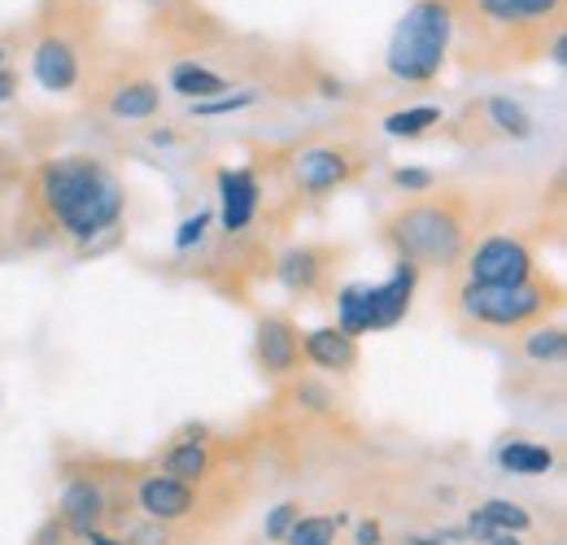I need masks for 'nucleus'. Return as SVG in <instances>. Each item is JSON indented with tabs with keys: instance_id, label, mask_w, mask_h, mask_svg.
<instances>
[{
	"instance_id": "10",
	"label": "nucleus",
	"mask_w": 567,
	"mask_h": 545,
	"mask_svg": "<svg viewBox=\"0 0 567 545\" xmlns=\"http://www.w3.org/2000/svg\"><path fill=\"white\" fill-rule=\"evenodd\" d=\"M58 520L71 528V537H83V533H96L105 528L114 515V497L105 493L101 476H71L66 489H62V502H58Z\"/></svg>"
},
{
	"instance_id": "8",
	"label": "nucleus",
	"mask_w": 567,
	"mask_h": 545,
	"mask_svg": "<svg viewBox=\"0 0 567 545\" xmlns=\"http://www.w3.org/2000/svg\"><path fill=\"white\" fill-rule=\"evenodd\" d=\"M132 506L148 524L175 528V524H188V520L202 515V489L175 476H162V472H144L132 484Z\"/></svg>"
},
{
	"instance_id": "32",
	"label": "nucleus",
	"mask_w": 567,
	"mask_h": 545,
	"mask_svg": "<svg viewBox=\"0 0 567 545\" xmlns=\"http://www.w3.org/2000/svg\"><path fill=\"white\" fill-rule=\"evenodd\" d=\"M83 542L87 545H127L123 537H114L110 528H96V533H83Z\"/></svg>"
},
{
	"instance_id": "18",
	"label": "nucleus",
	"mask_w": 567,
	"mask_h": 545,
	"mask_svg": "<svg viewBox=\"0 0 567 545\" xmlns=\"http://www.w3.org/2000/svg\"><path fill=\"white\" fill-rule=\"evenodd\" d=\"M157 105H162V88L148 83V79H127V83H118V88L110 92V114L123 119V123H144V119H153Z\"/></svg>"
},
{
	"instance_id": "24",
	"label": "nucleus",
	"mask_w": 567,
	"mask_h": 545,
	"mask_svg": "<svg viewBox=\"0 0 567 545\" xmlns=\"http://www.w3.org/2000/svg\"><path fill=\"white\" fill-rule=\"evenodd\" d=\"M524 353L533 358V362H564L567 353V337L564 328L555 323V328H528V337H524Z\"/></svg>"
},
{
	"instance_id": "22",
	"label": "nucleus",
	"mask_w": 567,
	"mask_h": 545,
	"mask_svg": "<svg viewBox=\"0 0 567 545\" xmlns=\"http://www.w3.org/2000/svg\"><path fill=\"white\" fill-rule=\"evenodd\" d=\"M341 515H297V524L284 533L280 545H337L341 533Z\"/></svg>"
},
{
	"instance_id": "11",
	"label": "nucleus",
	"mask_w": 567,
	"mask_h": 545,
	"mask_svg": "<svg viewBox=\"0 0 567 545\" xmlns=\"http://www.w3.org/2000/svg\"><path fill=\"white\" fill-rule=\"evenodd\" d=\"M254 353H258V367L267 376H292L301 367V332L288 315H267L258 319V341H254Z\"/></svg>"
},
{
	"instance_id": "14",
	"label": "nucleus",
	"mask_w": 567,
	"mask_h": 545,
	"mask_svg": "<svg viewBox=\"0 0 567 545\" xmlns=\"http://www.w3.org/2000/svg\"><path fill=\"white\" fill-rule=\"evenodd\" d=\"M301 362L323 367V371H354L358 367V341L341 328H315L301 332Z\"/></svg>"
},
{
	"instance_id": "6",
	"label": "nucleus",
	"mask_w": 567,
	"mask_h": 545,
	"mask_svg": "<svg viewBox=\"0 0 567 545\" xmlns=\"http://www.w3.org/2000/svg\"><path fill=\"white\" fill-rule=\"evenodd\" d=\"M528 275H537V258H533V245L515 232H494L463 254V284H476V288L519 284Z\"/></svg>"
},
{
	"instance_id": "3",
	"label": "nucleus",
	"mask_w": 567,
	"mask_h": 545,
	"mask_svg": "<svg viewBox=\"0 0 567 545\" xmlns=\"http://www.w3.org/2000/svg\"><path fill=\"white\" fill-rule=\"evenodd\" d=\"M559 310V284L528 275L519 284H502V288H476L463 284L454 292V315L472 328H489V332H528L537 323H546Z\"/></svg>"
},
{
	"instance_id": "33",
	"label": "nucleus",
	"mask_w": 567,
	"mask_h": 545,
	"mask_svg": "<svg viewBox=\"0 0 567 545\" xmlns=\"http://www.w3.org/2000/svg\"><path fill=\"white\" fill-rule=\"evenodd\" d=\"M481 545H524V537H515V533H494L489 542H481Z\"/></svg>"
},
{
	"instance_id": "9",
	"label": "nucleus",
	"mask_w": 567,
	"mask_h": 545,
	"mask_svg": "<svg viewBox=\"0 0 567 545\" xmlns=\"http://www.w3.org/2000/svg\"><path fill=\"white\" fill-rule=\"evenodd\" d=\"M288 175H292V188L301 197H328V193H337L354 179L358 157L341 144H310V148L292 153Z\"/></svg>"
},
{
	"instance_id": "4",
	"label": "nucleus",
	"mask_w": 567,
	"mask_h": 545,
	"mask_svg": "<svg viewBox=\"0 0 567 545\" xmlns=\"http://www.w3.org/2000/svg\"><path fill=\"white\" fill-rule=\"evenodd\" d=\"M450 40H454V9H450V0H415L402 13V22L393 27V40H389V53H384V70L398 83H432L441 74V66H445Z\"/></svg>"
},
{
	"instance_id": "19",
	"label": "nucleus",
	"mask_w": 567,
	"mask_h": 545,
	"mask_svg": "<svg viewBox=\"0 0 567 545\" xmlns=\"http://www.w3.org/2000/svg\"><path fill=\"white\" fill-rule=\"evenodd\" d=\"M497 467L511 476H546L555 467V450L537 441H502L497 445Z\"/></svg>"
},
{
	"instance_id": "27",
	"label": "nucleus",
	"mask_w": 567,
	"mask_h": 545,
	"mask_svg": "<svg viewBox=\"0 0 567 545\" xmlns=\"http://www.w3.org/2000/svg\"><path fill=\"white\" fill-rule=\"evenodd\" d=\"M393 184H398L406 197H424V193L436 188V175H432V171H420V166H398V171H393Z\"/></svg>"
},
{
	"instance_id": "7",
	"label": "nucleus",
	"mask_w": 567,
	"mask_h": 545,
	"mask_svg": "<svg viewBox=\"0 0 567 545\" xmlns=\"http://www.w3.org/2000/svg\"><path fill=\"white\" fill-rule=\"evenodd\" d=\"M454 22H472L489 35H528L564 13V0H450ZM559 27V22H555Z\"/></svg>"
},
{
	"instance_id": "2",
	"label": "nucleus",
	"mask_w": 567,
	"mask_h": 545,
	"mask_svg": "<svg viewBox=\"0 0 567 545\" xmlns=\"http://www.w3.org/2000/svg\"><path fill=\"white\" fill-rule=\"evenodd\" d=\"M384 240L393 245L398 263L411 267H454L467 254L472 240V218L458 197H436L424 193L415 202L398 205L384 218Z\"/></svg>"
},
{
	"instance_id": "5",
	"label": "nucleus",
	"mask_w": 567,
	"mask_h": 545,
	"mask_svg": "<svg viewBox=\"0 0 567 545\" xmlns=\"http://www.w3.org/2000/svg\"><path fill=\"white\" fill-rule=\"evenodd\" d=\"M415 284H420V267L411 263H398L384 284H346L337 292V328L358 341L362 332H384L402 323L411 310Z\"/></svg>"
},
{
	"instance_id": "20",
	"label": "nucleus",
	"mask_w": 567,
	"mask_h": 545,
	"mask_svg": "<svg viewBox=\"0 0 567 545\" xmlns=\"http://www.w3.org/2000/svg\"><path fill=\"white\" fill-rule=\"evenodd\" d=\"M171 92H179L184 101H214V96H223L227 92V79L223 74H214V70L197 66V62H179V66L171 70Z\"/></svg>"
},
{
	"instance_id": "1",
	"label": "nucleus",
	"mask_w": 567,
	"mask_h": 545,
	"mask_svg": "<svg viewBox=\"0 0 567 545\" xmlns=\"http://www.w3.org/2000/svg\"><path fill=\"white\" fill-rule=\"evenodd\" d=\"M31 202L58 236H66L74 245H92L96 236L123 223L127 193L101 157L74 153V157H53L35 171Z\"/></svg>"
},
{
	"instance_id": "12",
	"label": "nucleus",
	"mask_w": 567,
	"mask_h": 545,
	"mask_svg": "<svg viewBox=\"0 0 567 545\" xmlns=\"http://www.w3.org/2000/svg\"><path fill=\"white\" fill-rule=\"evenodd\" d=\"M258 205H262V184L249 166L218 171V209H223V232L227 236L245 232L258 218Z\"/></svg>"
},
{
	"instance_id": "23",
	"label": "nucleus",
	"mask_w": 567,
	"mask_h": 545,
	"mask_svg": "<svg viewBox=\"0 0 567 545\" xmlns=\"http://www.w3.org/2000/svg\"><path fill=\"white\" fill-rule=\"evenodd\" d=\"M476 515L497 528V533H515V537H524L528 528H533V515L519 506V502H506V497H489V502H481L476 506Z\"/></svg>"
},
{
	"instance_id": "21",
	"label": "nucleus",
	"mask_w": 567,
	"mask_h": 545,
	"mask_svg": "<svg viewBox=\"0 0 567 545\" xmlns=\"http://www.w3.org/2000/svg\"><path fill=\"white\" fill-rule=\"evenodd\" d=\"M441 105H411V110H393L380 127H384V136L393 140H420L427 136L432 127H441Z\"/></svg>"
},
{
	"instance_id": "34",
	"label": "nucleus",
	"mask_w": 567,
	"mask_h": 545,
	"mask_svg": "<svg viewBox=\"0 0 567 545\" xmlns=\"http://www.w3.org/2000/svg\"><path fill=\"white\" fill-rule=\"evenodd\" d=\"M9 66V49H4V44H0V70Z\"/></svg>"
},
{
	"instance_id": "26",
	"label": "nucleus",
	"mask_w": 567,
	"mask_h": 545,
	"mask_svg": "<svg viewBox=\"0 0 567 545\" xmlns=\"http://www.w3.org/2000/svg\"><path fill=\"white\" fill-rule=\"evenodd\" d=\"M210 223H214L210 209H197L193 218H184V223H179V232H175V249H179V254H188L193 245H202V240H206V227H210Z\"/></svg>"
},
{
	"instance_id": "15",
	"label": "nucleus",
	"mask_w": 567,
	"mask_h": 545,
	"mask_svg": "<svg viewBox=\"0 0 567 545\" xmlns=\"http://www.w3.org/2000/svg\"><path fill=\"white\" fill-rule=\"evenodd\" d=\"M328 263L332 254L319 249V245H297L280 258V284L288 292H301V297H315L328 279Z\"/></svg>"
},
{
	"instance_id": "25",
	"label": "nucleus",
	"mask_w": 567,
	"mask_h": 545,
	"mask_svg": "<svg viewBox=\"0 0 567 545\" xmlns=\"http://www.w3.org/2000/svg\"><path fill=\"white\" fill-rule=\"evenodd\" d=\"M258 101V92H223V96H214V101H197L193 105V119H218V114H236V110H249Z\"/></svg>"
},
{
	"instance_id": "30",
	"label": "nucleus",
	"mask_w": 567,
	"mask_h": 545,
	"mask_svg": "<svg viewBox=\"0 0 567 545\" xmlns=\"http://www.w3.org/2000/svg\"><path fill=\"white\" fill-rule=\"evenodd\" d=\"M380 537H384V533H380V524H375V520H362V524H358V533H354V545H380Z\"/></svg>"
},
{
	"instance_id": "28",
	"label": "nucleus",
	"mask_w": 567,
	"mask_h": 545,
	"mask_svg": "<svg viewBox=\"0 0 567 545\" xmlns=\"http://www.w3.org/2000/svg\"><path fill=\"white\" fill-rule=\"evenodd\" d=\"M297 515H301V506H297V502H284V506H276V511L267 515V528H262V533H267V542H284V533L297 524Z\"/></svg>"
},
{
	"instance_id": "17",
	"label": "nucleus",
	"mask_w": 567,
	"mask_h": 545,
	"mask_svg": "<svg viewBox=\"0 0 567 545\" xmlns=\"http://www.w3.org/2000/svg\"><path fill=\"white\" fill-rule=\"evenodd\" d=\"M481 119H485L489 136L497 140H528L537 132V119L519 101H511V96H485L481 101Z\"/></svg>"
},
{
	"instance_id": "31",
	"label": "nucleus",
	"mask_w": 567,
	"mask_h": 545,
	"mask_svg": "<svg viewBox=\"0 0 567 545\" xmlns=\"http://www.w3.org/2000/svg\"><path fill=\"white\" fill-rule=\"evenodd\" d=\"M13 92H18V74L4 66L0 70V105H4V101H13Z\"/></svg>"
},
{
	"instance_id": "29",
	"label": "nucleus",
	"mask_w": 567,
	"mask_h": 545,
	"mask_svg": "<svg viewBox=\"0 0 567 545\" xmlns=\"http://www.w3.org/2000/svg\"><path fill=\"white\" fill-rule=\"evenodd\" d=\"M66 542H71V528H66L62 520H49V524L35 533V542L31 545H66Z\"/></svg>"
},
{
	"instance_id": "16",
	"label": "nucleus",
	"mask_w": 567,
	"mask_h": 545,
	"mask_svg": "<svg viewBox=\"0 0 567 545\" xmlns=\"http://www.w3.org/2000/svg\"><path fill=\"white\" fill-rule=\"evenodd\" d=\"M153 472L184 480V484H202V480H210V472H214V454L206 441H171V445L157 454V467H153Z\"/></svg>"
},
{
	"instance_id": "13",
	"label": "nucleus",
	"mask_w": 567,
	"mask_h": 545,
	"mask_svg": "<svg viewBox=\"0 0 567 545\" xmlns=\"http://www.w3.org/2000/svg\"><path fill=\"white\" fill-rule=\"evenodd\" d=\"M31 74L44 92H74L79 88V53L71 40H62V35L40 40L31 53Z\"/></svg>"
}]
</instances>
